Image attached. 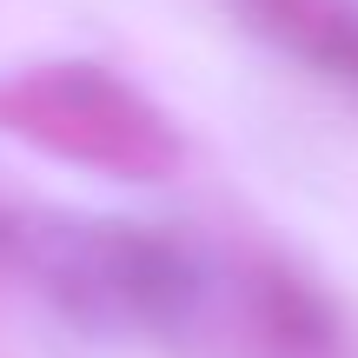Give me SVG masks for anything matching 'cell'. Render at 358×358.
Instances as JSON below:
<instances>
[{
    "mask_svg": "<svg viewBox=\"0 0 358 358\" xmlns=\"http://www.w3.org/2000/svg\"><path fill=\"white\" fill-rule=\"evenodd\" d=\"M0 133L47 159L127 179V186H159L186 159L173 113L100 60H34L7 73L0 80Z\"/></svg>",
    "mask_w": 358,
    "mask_h": 358,
    "instance_id": "1",
    "label": "cell"
},
{
    "mask_svg": "<svg viewBox=\"0 0 358 358\" xmlns=\"http://www.w3.org/2000/svg\"><path fill=\"white\" fill-rule=\"evenodd\" d=\"M60 272L93 299V312H120L140 325H179L199 299V266L166 232L93 226L66 245Z\"/></svg>",
    "mask_w": 358,
    "mask_h": 358,
    "instance_id": "2",
    "label": "cell"
},
{
    "mask_svg": "<svg viewBox=\"0 0 358 358\" xmlns=\"http://www.w3.org/2000/svg\"><path fill=\"white\" fill-rule=\"evenodd\" d=\"M239 7L299 66L358 93V0H239Z\"/></svg>",
    "mask_w": 358,
    "mask_h": 358,
    "instance_id": "3",
    "label": "cell"
},
{
    "mask_svg": "<svg viewBox=\"0 0 358 358\" xmlns=\"http://www.w3.org/2000/svg\"><path fill=\"white\" fill-rule=\"evenodd\" d=\"M245 319H252V332L266 338L272 352L285 358H312L332 345V312H325V299L312 292L306 279H292V272L279 266H259L252 279H245Z\"/></svg>",
    "mask_w": 358,
    "mask_h": 358,
    "instance_id": "4",
    "label": "cell"
},
{
    "mask_svg": "<svg viewBox=\"0 0 358 358\" xmlns=\"http://www.w3.org/2000/svg\"><path fill=\"white\" fill-rule=\"evenodd\" d=\"M13 245V219H7V206H0V252Z\"/></svg>",
    "mask_w": 358,
    "mask_h": 358,
    "instance_id": "5",
    "label": "cell"
}]
</instances>
